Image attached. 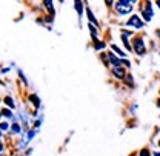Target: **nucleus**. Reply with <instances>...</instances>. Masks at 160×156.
Returning <instances> with one entry per match:
<instances>
[{
	"label": "nucleus",
	"mask_w": 160,
	"mask_h": 156,
	"mask_svg": "<svg viewBox=\"0 0 160 156\" xmlns=\"http://www.w3.org/2000/svg\"><path fill=\"white\" fill-rule=\"evenodd\" d=\"M116 9L119 14H128L132 11V6H131V2L128 0H120L119 3H116Z\"/></svg>",
	"instance_id": "nucleus-1"
},
{
	"label": "nucleus",
	"mask_w": 160,
	"mask_h": 156,
	"mask_svg": "<svg viewBox=\"0 0 160 156\" xmlns=\"http://www.w3.org/2000/svg\"><path fill=\"white\" fill-rule=\"evenodd\" d=\"M134 50L137 54H145V45H143V40L142 39H136L134 40Z\"/></svg>",
	"instance_id": "nucleus-2"
},
{
	"label": "nucleus",
	"mask_w": 160,
	"mask_h": 156,
	"mask_svg": "<svg viewBox=\"0 0 160 156\" xmlns=\"http://www.w3.org/2000/svg\"><path fill=\"white\" fill-rule=\"evenodd\" d=\"M128 25H129V26H136V28H142V26H143V22H142L137 16H132L131 19L128 20Z\"/></svg>",
	"instance_id": "nucleus-3"
},
{
	"label": "nucleus",
	"mask_w": 160,
	"mask_h": 156,
	"mask_svg": "<svg viewBox=\"0 0 160 156\" xmlns=\"http://www.w3.org/2000/svg\"><path fill=\"white\" fill-rule=\"evenodd\" d=\"M112 74L116 76V78H119V79H123L125 78V70L120 67V65H116L114 68H112Z\"/></svg>",
	"instance_id": "nucleus-4"
},
{
	"label": "nucleus",
	"mask_w": 160,
	"mask_h": 156,
	"mask_svg": "<svg viewBox=\"0 0 160 156\" xmlns=\"http://www.w3.org/2000/svg\"><path fill=\"white\" fill-rule=\"evenodd\" d=\"M143 17H145L146 22H151V19H152V11H151V5H149V2H148V8L143 11Z\"/></svg>",
	"instance_id": "nucleus-5"
},
{
	"label": "nucleus",
	"mask_w": 160,
	"mask_h": 156,
	"mask_svg": "<svg viewBox=\"0 0 160 156\" xmlns=\"http://www.w3.org/2000/svg\"><path fill=\"white\" fill-rule=\"evenodd\" d=\"M74 3H76V9H77L79 17H82V14H83V6H82V2H80V0H74Z\"/></svg>",
	"instance_id": "nucleus-6"
},
{
	"label": "nucleus",
	"mask_w": 160,
	"mask_h": 156,
	"mask_svg": "<svg viewBox=\"0 0 160 156\" xmlns=\"http://www.w3.org/2000/svg\"><path fill=\"white\" fill-rule=\"evenodd\" d=\"M86 14H88V17H89V20H91V22H92L94 25H99V20H97L96 17H94V14L91 13V9H86Z\"/></svg>",
	"instance_id": "nucleus-7"
},
{
	"label": "nucleus",
	"mask_w": 160,
	"mask_h": 156,
	"mask_svg": "<svg viewBox=\"0 0 160 156\" xmlns=\"http://www.w3.org/2000/svg\"><path fill=\"white\" fill-rule=\"evenodd\" d=\"M111 48H112V50H114V51H116V53L119 54L120 57H125V53H122V51H120V50L117 48V46H116V45H111Z\"/></svg>",
	"instance_id": "nucleus-8"
},
{
	"label": "nucleus",
	"mask_w": 160,
	"mask_h": 156,
	"mask_svg": "<svg viewBox=\"0 0 160 156\" xmlns=\"http://www.w3.org/2000/svg\"><path fill=\"white\" fill-rule=\"evenodd\" d=\"M5 102H6L9 107H12V108H14V102H12V99L11 98H5Z\"/></svg>",
	"instance_id": "nucleus-9"
},
{
	"label": "nucleus",
	"mask_w": 160,
	"mask_h": 156,
	"mask_svg": "<svg viewBox=\"0 0 160 156\" xmlns=\"http://www.w3.org/2000/svg\"><path fill=\"white\" fill-rule=\"evenodd\" d=\"M45 6L49 8V9H52V0H45Z\"/></svg>",
	"instance_id": "nucleus-10"
},
{
	"label": "nucleus",
	"mask_w": 160,
	"mask_h": 156,
	"mask_svg": "<svg viewBox=\"0 0 160 156\" xmlns=\"http://www.w3.org/2000/svg\"><path fill=\"white\" fill-rule=\"evenodd\" d=\"M12 132H14V133H19L20 132V128H19V125H17V124H16V125H12Z\"/></svg>",
	"instance_id": "nucleus-11"
},
{
	"label": "nucleus",
	"mask_w": 160,
	"mask_h": 156,
	"mask_svg": "<svg viewBox=\"0 0 160 156\" xmlns=\"http://www.w3.org/2000/svg\"><path fill=\"white\" fill-rule=\"evenodd\" d=\"M105 46V43H102V42H96V48H103Z\"/></svg>",
	"instance_id": "nucleus-12"
},
{
	"label": "nucleus",
	"mask_w": 160,
	"mask_h": 156,
	"mask_svg": "<svg viewBox=\"0 0 160 156\" xmlns=\"http://www.w3.org/2000/svg\"><path fill=\"white\" fill-rule=\"evenodd\" d=\"M2 113H3V116H11V113H9V111H8V110H3V111H2Z\"/></svg>",
	"instance_id": "nucleus-13"
},
{
	"label": "nucleus",
	"mask_w": 160,
	"mask_h": 156,
	"mask_svg": "<svg viewBox=\"0 0 160 156\" xmlns=\"http://www.w3.org/2000/svg\"><path fill=\"white\" fill-rule=\"evenodd\" d=\"M0 128H2V130H8V124H2Z\"/></svg>",
	"instance_id": "nucleus-14"
},
{
	"label": "nucleus",
	"mask_w": 160,
	"mask_h": 156,
	"mask_svg": "<svg viewBox=\"0 0 160 156\" xmlns=\"http://www.w3.org/2000/svg\"><path fill=\"white\" fill-rule=\"evenodd\" d=\"M105 2H106V5H111L112 3V0H105Z\"/></svg>",
	"instance_id": "nucleus-15"
},
{
	"label": "nucleus",
	"mask_w": 160,
	"mask_h": 156,
	"mask_svg": "<svg viewBox=\"0 0 160 156\" xmlns=\"http://www.w3.org/2000/svg\"><path fill=\"white\" fill-rule=\"evenodd\" d=\"M128 2H131V3H134V2H137V0H128Z\"/></svg>",
	"instance_id": "nucleus-16"
},
{
	"label": "nucleus",
	"mask_w": 160,
	"mask_h": 156,
	"mask_svg": "<svg viewBox=\"0 0 160 156\" xmlns=\"http://www.w3.org/2000/svg\"><path fill=\"white\" fill-rule=\"evenodd\" d=\"M2 148H3V145H2V144H0V152H2Z\"/></svg>",
	"instance_id": "nucleus-17"
},
{
	"label": "nucleus",
	"mask_w": 160,
	"mask_h": 156,
	"mask_svg": "<svg viewBox=\"0 0 160 156\" xmlns=\"http://www.w3.org/2000/svg\"><path fill=\"white\" fill-rule=\"evenodd\" d=\"M157 6H159V8H160V0H159V2H157Z\"/></svg>",
	"instance_id": "nucleus-18"
},
{
	"label": "nucleus",
	"mask_w": 160,
	"mask_h": 156,
	"mask_svg": "<svg viewBox=\"0 0 160 156\" xmlns=\"http://www.w3.org/2000/svg\"><path fill=\"white\" fill-rule=\"evenodd\" d=\"M159 107H160V102H159Z\"/></svg>",
	"instance_id": "nucleus-19"
},
{
	"label": "nucleus",
	"mask_w": 160,
	"mask_h": 156,
	"mask_svg": "<svg viewBox=\"0 0 160 156\" xmlns=\"http://www.w3.org/2000/svg\"><path fill=\"white\" fill-rule=\"evenodd\" d=\"M159 144H160V142H159Z\"/></svg>",
	"instance_id": "nucleus-20"
}]
</instances>
